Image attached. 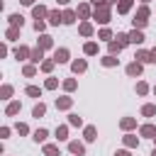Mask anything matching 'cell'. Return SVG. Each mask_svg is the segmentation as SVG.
<instances>
[{
	"label": "cell",
	"instance_id": "28",
	"mask_svg": "<svg viewBox=\"0 0 156 156\" xmlns=\"http://www.w3.org/2000/svg\"><path fill=\"white\" fill-rule=\"evenodd\" d=\"M5 39H7V41H15V39H20V27H7V32H5Z\"/></svg>",
	"mask_w": 156,
	"mask_h": 156
},
{
	"label": "cell",
	"instance_id": "46",
	"mask_svg": "<svg viewBox=\"0 0 156 156\" xmlns=\"http://www.w3.org/2000/svg\"><path fill=\"white\" fill-rule=\"evenodd\" d=\"M112 2H119V0H90L93 7H100V5H112Z\"/></svg>",
	"mask_w": 156,
	"mask_h": 156
},
{
	"label": "cell",
	"instance_id": "24",
	"mask_svg": "<svg viewBox=\"0 0 156 156\" xmlns=\"http://www.w3.org/2000/svg\"><path fill=\"white\" fill-rule=\"evenodd\" d=\"M100 63H102L105 68H112V66H117V63H119V58H117V56H112V54H107V56H102V58H100Z\"/></svg>",
	"mask_w": 156,
	"mask_h": 156
},
{
	"label": "cell",
	"instance_id": "38",
	"mask_svg": "<svg viewBox=\"0 0 156 156\" xmlns=\"http://www.w3.org/2000/svg\"><path fill=\"white\" fill-rule=\"evenodd\" d=\"M68 124H71V127H83V117H78L76 112H71V115H68Z\"/></svg>",
	"mask_w": 156,
	"mask_h": 156
},
{
	"label": "cell",
	"instance_id": "50",
	"mask_svg": "<svg viewBox=\"0 0 156 156\" xmlns=\"http://www.w3.org/2000/svg\"><path fill=\"white\" fill-rule=\"evenodd\" d=\"M151 63H156V46L151 49Z\"/></svg>",
	"mask_w": 156,
	"mask_h": 156
},
{
	"label": "cell",
	"instance_id": "39",
	"mask_svg": "<svg viewBox=\"0 0 156 156\" xmlns=\"http://www.w3.org/2000/svg\"><path fill=\"white\" fill-rule=\"evenodd\" d=\"M54 66H56V61H54V58L41 61V71H44V73H51V71H54Z\"/></svg>",
	"mask_w": 156,
	"mask_h": 156
},
{
	"label": "cell",
	"instance_id": "41",
	"mask_svg": "<svg viewBox=\"0 0 156 156\" xmlns=\"http://www.w3.org/2000/svg\"><path fill=\"white\" fill-rule=\"evenodd\" d=\"M29 98H41V88H37V85H27V90H24Z\"/></svg>",
	"mask_w": 156,
	"mask_h": 156
},
{
	"label": "cell",
	"instance_id": "5",
	"mask_svg": "<svg viewBox=\"0 0 156 156\" xmlns=\"http://www.w3.org/2000/svg\"><path fill=\"white\" fill-rule=\"evenodd\" d=\"M127 37H129V44H136V46L146 41V37H144V32H141V29H132Z\"/></svg>",
	"mask_w": 156,
	"mask_h": 156
},
{
	"label": "cell",
	"instance_id": "3",
	"mask_svg": "<svg viewBox=\"0 0 156 156\" xmlns=\"http://www.w3.org/2000/svg\"><path fill=\"white\" fill-rule=\"evenodd\" d=\"M76 15H78L83 22H85V20H93V7H90V2H78Z\"/></svg>",
	"mask_w": 156,
	"mask_h": 156
},
{
	"label": "cell",
	"instance_id": "19",
	"mask_svg": "<svg viewBox=\"0 0 156 156\" xmlns=\"http://www.w3.org/2000/svg\"><path fill=\"white\" fill-rule=\"evenodd\" d=\"M7 22H10V27H20V29H22V24H24V17H22L20 12H12V15L7 17Z\"/></svg>",
	"mask_w": 156,
	"mask_h": 156
},
{
	"label": "cell",
	"instance_id": "40",
	"mask_svg": "<svg viewBox=\"0 0 156 156\" xmlns=\"http://www.w3.org/2000/svg\"><path fill=\"white\" fill-rule=\"evenodd\" d=\"M149 90H151V88H149L146 80H139V83H136V95H146Z\"/></svg>",
	"mask_w": 156,
	"mask_h": 156
},
{
	"label": "cell",
	"instance_id": "4",
	"mask_svg": "<svg viewBox=\"0 0 156 156\" xmlns=\"http://www.w3.org/2000/svg\"><path fill=\"white\" fill-rule=\"evenodd\" d=\"M141 71H144V63H139V61H132V63L127 66V76H129V78H139Z\"/></svg>",
	"mask_w": 156,
	"mask_h": 156
},
{
	"label": "cell",
	"instance_id": "36",
	"mask_svg": "<svg viewBox=\"0 0 156 156\" xmlns=\"http://www.w3.org/2000/svg\"><path fill=\"white\" fill-rule=\"evenodd\" d=\"M56 139H58V141H66V139H68V127H66V124L56 127Z\"/></svg>",
	"mask_w": 156,
	"mask_h": 156
},
{
	"label": "cell",
	"instance_id": "23",
	"mask_svg": "<svg viewBox=\"0 0 156 156\" xmlns=\"http://www.w3.org/2000/svg\"><path fill=\"white\" fill-rule=\"evenodd\" d=\"M41 58H44V49L34 46V49H32V56H29V61H32V63H39V66H41Z\"/></svg>",
	"mask_w": 156,
	"mask_h": 156
},
{
	"label": "cell",
	"instance_id": "34",
	"mask_svg": "<svg viewBox=\"0 0 156 156\" xmlns=\"http://www.w3.org/2000/svg\"><path fill=\"white\" fill-rule=\"evenodd\" d=\"M10 98H12V85L5 83V85L0 88V100H10Z\"/></svg>",
	"mask_w": 156,
	"mask_h": 156
},
{
	"label": "cell",
	"instance_id": "20",
	"mask_svg": "<svg viewBox=\"0 0 156 156\" xmlns=\"http://www.w3.org/2000/svg\"><path fill=\"white\" fill-rule=\"evenodd\" d=\"M78 32H80V37H93V32H95V29H93V24L85 20V22H80V24H78Z\"/></svg>",
	"mask_w": 156,
	"mask_h": 156
},
{
	"label": "cell",
	"instance_id": "7",
	"mask_svg": "<svg viewBox=\"0 0 156 156\" xmlns=\"http://www.w3.org/2000/svg\"><path fill=\"white\" fill-rule=\"evenodd\" d=\"M68 58H71V51H68L66 46H61V49L54 51V61H56V63H66Z\"/></svg>",
	"mask_w": 156,
	"mask_h": 156
},
{
	"label": "cell",
	"instance_id": "31",
	"mask_svg": "<svg viewBox=\"0 0 156 156\" xmlns=\"http://www.w3.org/2000/svg\"><path fill=\"white\" fill-rule=\"evenodd\" d=\"M76 10H63V24H73L76 22Z\"/></svg>",
	"mask_w": 156,
	"mask_h": 156
},
{
	"label": "cell",
	"instance_id": "17",
	"mask_svg": "<svg viewBox=\"0 0 156 156\" xmlns=\"http://www.w3.org/2000/svg\"><path fill=\"white\" fill-rule=\"evenodd\" d=\"M119 127H122L124 132H132V129H136V119H134V117H122V119H119Z\"/></svg>",
	"mask_w": 156,
	"mask_h": 156
},
{
	"label": "cell",
	"instance_id": "6",
	"mask_svg": "<svg viewBox=\"0 0 156 156\" xmlns=\"http://www.w3.org/2000/svg\"><path fill=\"white\" fill-rule=\"evenodd\" d=\"M12 56H15L17 61H27V58L32 56V49H29V46H17V49L12 51Z\"/></svg>",
	"mask_w": 156,
	"mask_h": 156
},
{
	"label": "cell",
	"instance_id": "26",
	"mask_svg": "<svg viewBox=\"0 0 156 156\" xmlns=\"http://www.w3.org/2000/svg\"><path fill=\"white\" fill-rule=\"evenodd\" d=\"M46 136H49V132H46L44 127H39V129L34 132V136H32V139H34L37 144H44V141H46Z\"/></svg>",
	"mask_w": 156,
	"mask_h": 156
},
{
	"label": "cell",
	"instance_id": "33",
	"mask_svg": "<svg viewBox=\"0 0 156 156\" xmlns=\"http://www.w3.org/2000/svg\"><path fill=\"white\" fill-rule=\"evenodd\" d=\"M76 88H78V80H76V78H66V80H63V90H66V93H73Z\"/></svg>",
	"mask_w": 156,
	"mask_h": 156
},
{
	"label": "cell",
	"instance_id": "48",
	"mask_svg": "<svg viewBox=\"0 0 156 156\" xmlns=\"http://www.w3.org/2000/svg\"><path fill=\"white\" fill-rule=\"evenodd\" d=\"M115 156H132V154H129V149H119Z\"/></svg>",
	"mask_w": 156,
	"mask_h": 156
},
{
	"label": "cell",
	"instance_id": "35",
	"mask_svg": "<svg viewBox=\"0 0 156 156\" xmlns=\"http://www.w3.org/2000/svg\"><path fill=\"white\" fill-rule=\"evenodd\" d=\"M141 115H144V117H156V105L146 102V105L141 107Z\"/></svg>",
	"mask_w": 156,
	"mask_h": 156
},
{
	"label": "cell",
	"instance_id": "27",
	"mask_svg": "<svg viewBox=\"0 0 156 156\" xmlns=\"http://www.w3.org/2000/svg\"><path fill=\"white\" fill-rule=\"evenodd\" d=\"M44 156H61V149L56 144H44Z\"/></svg>",
	"mask_w": 156,
	"mask_h": 156
},
{
	"label": "cell",
	"instance_id": "15",
	"mask_svg": "<svg viewBox=\"0 0 156 156\" xmlns=\"http://www.w3.org/2000/svg\"><path fill=\"white\" fill-rule=\"evenodd\" d=\"M139 134H141L144 139H154V136H156V127H154V124H141V127H139Z\"/></svg>",
	"mask_w": 156,
	"mask_h": 156
},
{
	"label": "cell",
	"instance_id": "8",
	"mask_svg": "<svg viewBox=\"0 0 156 156\" xmlns=\"http://www.w3.org/2000/svg\"><path fill=\"white\" fill-rule=\"evenodd\" d=\"M68 151H71L73 156H83V154H85V146H83V141L73 139V141H68Z\"/></svg>",
	"mask_w": 156,
	"mask_h": 156
},
{
	"label": "cell",
	"instance_id": "10",
	"mask_svg": "<svg viewBox=\"0 0 156 156\" xmlns=\"http://www.w3.org/2000/svg\"><path fill=\"white\" fill-rule=\"evenodd\" d=\"M71 107H73V98H68V95L56 98V110H71Z\"/></svg>",
	"mask_w": 156,
	"mask_h": 156
},
{
	"label": "cell",
	"instance_id": "29",
	"mask_svg": "<svg viewBox=\"0 0 156 156\" xmlns=\"http://www.w3.org/2000/svg\"><path fill=\"white\" fill-rule=\"evenodd\" d=\"M98 39H102V41L110 44V41H112V29H110V27H102V29L98 32Z\"/></svg>",
	"mask_w": 156,
	"mask_h": 156
},
{
	"label": "cell",
	"instance_id": "45",
	"mask_svg": "<svg viewBox=\"0 0 156 156\" xmlns=\"http://www.w3.org/2000/svg\"><path fill=\"white\" fill-rule=\"evenodd\" d=\"M44 29H46V22H44V20H34V32L44 34Z\"/></svg>",
	"mask_w": 156,
	"mask_h": 156
},
{
	"label": "cell",
	"instance_id": "44",
	"mask_svg": "<svg viewBox=\"0 0 156 156\" xmlns=\"http://www.w3.org/2000/svg\"><path fill=\"white\" fill-rule=\"evenodd\" d=\"M107 49H110V54H112V56H117V54H119V51H122V46H119V44H117V41H115V39H112V41H110V44H107Z\"/></svg>",
	"mask_w": 156,
	"mask_h": 156
},
{
	"label": "cell",
	"instance_id": "12",
	"mask_svg": "<svg viewBox=\"0 0 156 156\" xmlns=\"http://www.w3.org/2000/svg\"><path fill=\"white\" fill-rule=\"evenodd\" d=\"M49 12H51V10H46L44 5H34V7H32V17H34V20H44V17H49Z\"/></svg>",
	"mask_w": 156,
	"mask_h": 156
},
{
	"label": "cell",
	"instance_id": "18",
	"mask_svg": "<svg viewBox=\"0 0 156 156\" xmlns=\"http://www.w3.org/2000/svg\"><path fill=\"white\" fill-rule=\"evenodd\" d=\"M132 7H134V0H119L117 2V15H127Z\"/></svg>",
	"mask_w": 156,
	"mask_h": 156
},
{
	"label": "cell",
	"instance_id": "1",
	"mask_svg": "<svg viewBox=\"0 0 156 156\" xmlns=\"http://www.w3.org/2000/svg\"><path fill=\"white\" fill-rule=\"evenodd\" d=\"M149 17H151V10H149V5H141V7L136 10V15H134V20H132V24H134V29H144V27L149 24Z\"/></svg>",
	"mask_w": 156,
	"mask_h": 156
},
{
	"label": "cell",
	"instance_id": "30",
	"mask_svg": "<svg viewBox=\"0 0 156 156\" xmlns=\"http://www.w3.org/2000/svg\"><path fill=\"white\" fill-rule=\"evenodd\" d=\"M44 115H46V105H44V102H37V105H34V110H32V117H37V119H39V117H44Z\"/></svg>",
	"mask_w": 156,
	"mask_h": 156
},
{
	"label": "cell",
	"instance_id": "2",
	"mask_svg": "<svg viewBox=\"0 0 156 156\" xmlns=\"http://www.w3.org/2000/svg\"><path fill=\"white\" fill-rule=\"evenodd\" d=\"M93 20L100 22V24H107L112 20V7L110 5H100V7H93Z\"/></svg>",
	"mask_w": 156,
	"mask_h": 156
},
{
	"label": "cell",
	"instance_id": "55",
	"mask_svg": "<svg viewBox=\"0 0 156 156\" xmlns=\"http://www.w3.org/2000/svg\"><path fill=\"white\" fill-rule=\"evenodd\" d=\"M154 141H156V136H154Z\"/></svg>",
	"mask_w": 156,
	"mask_h": 156
},
{
	"label": "cell",
	"instance_id": "16",
	"mask_svg": "<svg viewBox=\"0 0 156 156\" xmlns=\"http://www.w3.org/2000/svg\"><path fill=\"white\" fill-rule=\"evenodd\" d=\"M134 61H139V63H151V51H146V49H139V51L134 54Z\"/></svg>",
	"mask_w": 156,
	"mask_h": 156
},
{
	"label": "cell",
	"instance_id": "47",
	"mask_svg": "<svg viewBox=\"0 0 156 156\" xmlns=\"http://www.w3.org/2000/svg\"><path fill=\"white\" fill-rule=\"evenodd\" d=\"M10 136V127H0V139H7Z\"/></svg>",
	"mask_w": 156,
	"mask_h": 156
},
{
	"label": "cell",
	"instance_id": "49",
	"mask_svg": "<svg viewBox=\"0 0 156 156\" xmlns=\"http://www.w3.org/2000/svg\"><path fill=\"white\" fill-rule=\"evenodd\" d=\"M20 2H22V5H27V7H34V2H37V0H20Z\"/></svg>",
	"mask_w": 156,
	"mask_h": 156
},
{
	"label": "cell",
	"instance_id": "52",
	"mask_svg": "<svg viewBox=\"0 0 156 156\" xmlns=\"http://www.w3.org/2000/svg\"><path fill=\"white\" fill-rule=\"evenodd\" d=\"M151 156H156V149H154V151H151Z\"/></svg>",
	"mask_w": 156,
	"mask_h": 156
},
{
	"label": "cell",
	"instance_id": "37",
	"mask_svg": "<svg viewBox=\"0 0 156 156\" xmlns=\"http://www.w3.org/2000/svg\"><path fill=\"white\" fill-rule=\"evenodd\" d=\"M22 73H24L27 78H34V76H37V63H27V66L22 68Z\"/></svg>",
	"mask_w": 156,
	"mask_h": 156
},
{
	"label": "cell",
	"instance_id": "51",
	"mask_svg": "<svg viewBox=\"0 0 156 156\" xmlns=\"http://www.w3.org/2000/svg\"><path fill=\"white\" fill-rule=\"evenodd\" d=\"M56 2H58V5H68L71 0H56Z\"/></svg>",
	"mask_w": 156,
	"mask_h": 156
},
{
	"label": "cell",
	"instance_id": "43",
	"mask_svg": "<svg viewBox=\"0 0 156 156\" xmlns=\"http://www.w3.org/2000/svg\"><path fill=\"white\" fill-rule=\"evenodd\" d=\"M115 41H117V44H119V46H122V49H124V46H127V44H129V37H127V34H122V32H119V34H117V37H115Z\"/></svg>",
	"mask_w": 156,
	"mask_h": 156
},
{
	"label": "cell",
	"instance_id": "53",
	"mask_svg": "<svg viewBox=\"0 0 156 156\" xmlns=\"http://www.w3.org/2000/svg\"><path fill=\"white\" fill-rule=\"evenodd\" d=\"M141 2H144V5H146V2H149V0H141Z\"/></svg>",
	"mask_w": 156,
	"mask_h": 156
},
{
	"label": "cell",
	"instance_id": "25",
	"mask_svg": "<svg viewBox=\"0 0 156 156\" xmlns=\"http://www.w3.org/2000/svg\"><path fill=\"white\" fill-rule=\"evenodd\" d=\"M83 136H85V141H95V139H98V129H95L93 124H88V127L83 129Z\"/></svg>",
	"mask_w": 156,
	"mask_h": 156
},
{
	"label": "cell",
	"instance_id": "42",
	"mask_svg": "<svg viewBox=\"0 0 156 156\" xmlns=\"http://www.w3.org/2000/svg\"><path fill=\"white\" fill-rule=\"evenodd\" d=\"M15 132H17L20 136H24V134H29V127H27L24 122H17V124H15Z\"/></svg>",
	"mask_w": 156,
	"mask_h": 156
},
{
	"label": "cell",
	"instance_id": "13",
	"mask_svg": "<svg viewBox=\"0 0 156 156\" xmlns=\"http://www.w3.org/2000/svg\"><path fill=\"white\" fill-rule=\"evenodd\" d=\"M46 20H49V24H54V27H58V24H63V12H58V10H51Z\"/></svg>",
	"mask_w": 156,
	"mask_h": 156
},
{
	"label": "cell",
	"instance_id": "14",
	"mask_svg": "<svg viewBox=\"0 0 156 156\" xmlns=\"http://www.w3.org/2000/svg\"><path fill=\"white\" fill-rule=\"evenodd\" d=\"M122 141H124L127 149H136V146H139V136H136V134H129V132L122 136Z\"/></svg>",
	"mask_w": 156,
	"mask_h": 156
},
{
	"label": "cell",
	"instance_id": "32",
	"mask_svg": "<svg viewBox=\"0 0 156 156\" xmlns=\"http://www.w3.org/2000/svg\"><path fill=\"white\" fill-rule=\"evenodd\" d=\"M56 88H58V78L49 76V78L44 80V90H56Z\"/></svg>",
	"mask_w": 156,
	"mask_h": 156
},
{
	"label": "cell",
	"instance_id": "54",
	"mask_svg": "<svg viewBox=\"0 0 156 156\" xmlns=\"http://www.w3.org/2000/svg\"><path fill=\"white\" fill-rule=\"evenodd\" d=\"M154 95H156V85H154Z\"/></svg>",
	"mask_w": 156,
	"mask_h": 156
},
{
	"label": "cell",
	"instance_id": "9",
	"mask_svg": "<svg viewBox=\"0 0 156 156\" xmlns=\"http://www.w3.org/2000/svg\"><path fill=\"white\" fill-rule=\"evenodd\" d=\"M71 71H73L76 76H78V73H85V71H88V61H85V58H76V61L71 63Z\"/></svg>",
	"mask_w": 156,
	"mask_h": 156
},
{
	"label": "cell",
	"instance_id": "22",
	"mask_svg": "<svg viewBox=\"0 0 156 156\" xmlns=\"http://www.w3.org/2000/svg\"><path fill=\"white\" fill-rule=\"evenodd\" d=\"M83 54L85 56H95L98 54V41H85L83 44Z\"/></svg>",
	"mask_w": 156,
	"mask_h": 156
},
{
	"label": "cell",
	"instance_id": "21",
	"mask_svg": "<svg viewBox=\"0 0 156 156\" xmlns=\"http://www.w3.org/2000/svg\"><path fill=\"white\" fill-rule=\"evenodd\" d=\"M37 46H39V49H51V46H54V39H51L49 34H39V41H37Z\"/></svg>",
	"mask_w": 156,
	"mask_h": 156
},
{
	"label": "cell",
	"instance_id": "11",
	"mask_svg": "<svg viewBox=\"0 0 156 156\" xmlns=\"http://www.w3.org/2000/svg\"><path fill=\"white\" fill-rule=\"evenodd\" d=\"M20 110H22V102H20V100H12V102H7L5 115H7V117H15V115H20Z\"/></svg>",
	"mask_w": 156,
	"mask_h": 156
}]
</instances>
